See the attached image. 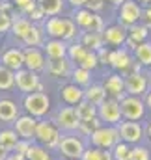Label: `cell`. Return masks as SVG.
Here are the masks:
<instances>
[{
    "instance_id": "6da1fadb",
    "label": "cell",
    "mask_w": 151,
    "mask_h": 160,
    "mask_svg": "<svg viewBox=\"0 0 151 160\" xmlns=\"http://www.w3.org/2000/svg\"><path fill=\"white\" fill-rule=\"evenodd\" d=\"M45 34L49 36V39H64L67 43L78 41L80 30L75 24V21L71 17H49L43 22Z\"/></svg>"
},
{
    "instance_id": "7a4b0ae2",
    "label": "cell",
    "mask_w": 151,
    "mask_h": 160,
    "mask_svg": "<svg viewBox=\"0 0 151 160\" xmlns=\"http://www.w3.org/2000/svg\"><path fill=\"white\" fill-rule=\"evenodd\" d=\"M23 112L36 118V119H47L52 114V101L49 97V93L45 91H36L30 95L23 97Z\"/></svg>"
},
{
    "instance_id": "3957f363",
    "label": "cell",
    "mask_w": 151,
    "mask_h": 160,
    "mask_svg": "<svg viewBox=\"0 0 151 160\" xmlns=\"http://www.w3.org/2000/svg\"><path fill=\"white\" fill-rule=\"evenodd\" d=\"M90 145L88 138L80 136L78 132H67L62 136L60 140V145H58V155L60 158H73V160H80L86 147Z\"/></svg>"
},
{
    "instance_id": "277c9868",
    "label": "cell",
    "mask_w": 151,
    "mask_h": 160,
    "mask_svg": "<svg viewBox=\"0 0 151 160\" xmlns=\"http://www.w3.org/2000/svg\"><path fill=\"white\" fill-rule=\"evenodd\" d=\"M64 132L56 127V123L47 118V119H39L38 121V128H36V138L34 142L50 149V151H56L58 145H60V140H62Z\"/></svg>"
},
{
    "instance_id": "5b68a950",
    "label": "cell",
    "mask_w": 151,
    "mask_h": 160,
    "mask_svg": "<svg viewBox=\"0 0 151 160\" xmlns=\"http://www.w3.org/2000/svg\"><path fill=\"white\" fill-rule=\"evenodd\" d=\"M112 71L127 77L134 71H142V67L134 62V56L129 48L121 47V48H112V54H110V65H108Z\"/></svg>"
},
{
    "instance_id": "8992f818",
    "label": "cell",
    "mask_w": 151,
    "mask_h": 160,
    "mask_svg": "<svg viewBox=\"0 0 151 160\" xmlns=\"http://www.w3.org/2000/svg\"><path fill=\"white\" fill-rule=\"evenodd\" d=\"M90 145L93 147H99V149H105V151H112L114 145H117L121 142V136H119V130L117 127H110V125H103L99 127L90 138H88Z\"/></svg>"
},
{
    "instance_id": "52a82bcc",
    "label": "cell",
    "mask_w": 151,
    "mask_h": 160,
    "mask_svg": "<svg viewBox=\"0 0 151 160\" xmlns=\"http://www.w3.org/2000/svg\"><path fill=\"white\" fill-rule=\"evenodd\" d=\"M50 119L56 123V127L67 134V132H78V125H80V119L76 116L75 106H58L52 114H50Z\"/></svg>"
},
{
    "instance_id": "ba28073f",
    "label": "cell",
    "mask_w": 151,
    "mask_h": 160,
    "mask_svg": "<svg viewBox=\"0 0 151 160\" xmlns=\"http://www.w3.org/2000/svg\"><path fill=\"white\" fill-rule=\"evenodd\" d=\"M15 88L23 95H30V93H36V91H45V86L41 82L39 73H34V71H30L26 67L15 73Z\"/></svg>"
},
{
    "instance_id": "9c48e42d",
    "label": "cell",
    "mask_w": 151,
    "mask_h": 160,
    "mask_svg": "<svg viewBox=\"0 0 151 160\" xmlns=\"http://www.w3.org/2000/svg\"><path fill=\"white\" fill-rule=\"evenodd\" d=\"M121 142L129 143V145H140L146 140V123L142 121H121L117 125Z\"/></svg>"
},
{
    "instance_id": "30bf717a",
    "label": "cell",
    "mask_w": 151,
    "mask_h": 160,
    "mask_svg": "<svg viewBox=\"0 0 151 160\" xmlns=\"http://www.w3.org/2000/svg\"><path fill=\"white\" fill-rule=\"evenodd\" d=\"M142 15H144V8L136 2V0H127L117 8V22L125 28H131L138 22H142Z\"/></svg>"
},
{
    "instance_id": "8fae6325",
    "label": "cell",
    "mask_w": 151,
    "mask_h": 160,
    "mask_svg": "<svg viewBox=\"0 0 151 160\" xmlns=\"http://www.w3.org/2000/svg\"><path fill=\"white\" fill-rule=\"evenodd\" d=\"M121 114L125 121H144L148 108L144 104L142 97H133V95H125L121 99Z\"/></svg>"
},
{
    "instance_id": "7c38bea8",
    "label": "cell",
    "mask_w": 151,
    "mask_h": 160,
    "mask_svg": "<svg viewBox=\"0 0 151 160\" xmlns=\"http://www.w3.org/2000/svg\"><path fill=\"white\" fill-rule=\"evenodd\" d=\"M97 118L101 119L103 125H110V127H117L123 121V114H121V104L119 101L114 99H107L97 106Z\"/></svg>"
},
{
    "instance_id": "4fadbf2b",
    "label": "cell",
    "mask_w": 151,
    "mask_h": 160,
    "mask_svg": "<svg viewBox=\"0 0 151 160\" xmlns=\"http://www.w3.org/2000/svg\"><path fill=\"white\" fill-rule=\"evenodd\" d=\"M149 77L148 71H134L125 77V93L133 97H144L149 91Z\"/></svg>"
},
{
    "instance_id": "5bb4252c",
    "label": "cell",
    "mask_w": 151,
    "mask_h": 160,
    "mask_svg": "<svg viewBox=\"0 0 151 160\" xmlns=\"http://www.w3.org/2000/svg\"><path fill=\"white\" fill-rule=\"evenodd\" d=\"M101 84H103L108 99H114V101H119L121 102V99L127 95L125 93V77L119 75V73H116V71L107 73Z\"/></svg>"
},
{
    "instance_id": "9a60e30c",
    "label": "cell",
    "mask_w": 151,
    "mask_h": 160,
    "mask_svg": "<svg viewBox=\"0 0 151 160\" xmlns=\"http://www.w3.org/2000/svg\"><path fill=\"white\" fill-rule=\"evenodd\" d=\"M38 121L36 118H32V116H28V114H21L15 123L11 125L13 127V130L17 132V136L21 138V140H28V142H34V138H36V128H38Z\"/></svg>"
},
{
    "instance_id": "2e32d148",
    "label": "cell",
    "mask_w": 151,
    "mask_h": 160,
    "mask_svg": "<svg viewBox=\"0 0 151 160\" xmlns=\"http://www.w3.org/2000/svg\"><path fill=\"white\" fill-rule=\"evenodd\" d=\"M103 39H105V47L108 48H121L125 47L127 41V28L121 26L119 22L107 24V28L103 30Z\"/></svg>"
},
{
    "instance_id": "e0dca14e",
    "label": "cell",
    "mask_w": 151,
    "mask_h": 160,
    "mask_svg": "<svg viewBox=\"0 0 151 160\" xmlns=\"http://www.w3.org/2000/svg\"><path fill=\"white\" fill-rule=\"evenodd\" d=\"M0 63L11 69L13 73L24 69V48L21 47H8L0 54Z\"/></svg>"
},
{
    "instance_id": "ac0fdd59",
    "label": "cell",
    "mask_w": 151,
    "mask_h": 160,
    "mask_svg": "<svg viewBox=\"0 0 151 160\" xmlns=\"http://www.w3.org/2000/svg\"><path fill=\"white\" fill-rule=\"evenodd\" d=\"M24 67L34 73H45L47 56L41 47H24Z\"/></svg>"
},
{
    "instance_id": "d6986e66",
    "label": "cell",
    "mask_w": 151,
    "mask_h": 160,
    "mask_svg": "<svg viewBox=\"0 0 151 160\" xmlns=\"http://www.w3.org/2000/svg\"><path fill=\"white\" fill-rule=\"evenodd\" d=\"M73 63L69 62V58H62V60H47V67H45V73L54 80H64L71 77V71H73Z\"/></svg>"
},
{
    "instance_id": "ffe728a7",
    "label": "cell",
    "mask_w": 151,
    "mask_h": 160,
    "mask_svg": "<svg viewBox=\"0 0 151 160\" xmlns=\"http://www.w3.org/2000/svg\"><path fill=\"white\" fill-rule=\"evenodd\" d=\"M149 34H151L149 28H148L144 22H138V24H134V26L127 28V41H125V48H129L131 52H134L138 45H142V43L149 41Z\"/></svg>"
},
{
    "instance_id": "44dd1931",
    "label": "cell",
    "mask_w": 151,
    "mask_h": 160,
    "mask_svg": "<svg viewBox=\"0 0 151 160\" xmlns=\"http://www.w3.org/2000/svg\"><path fill=\"white\" fill-rule=\"evenodd\" d=\"M58 93H60V101H62L65 106H76L78 102L84 101V89L78 88L73 82L62 84L60 89H58Z\"/></svg>"
},
{
    "instance_id": "7402d4cb",
    "label": "cell",
    "mask_w": 151,
    "mask_h": 160,
    "mask_svg": "<svg viewBox=\"0 0 151 160\" xmlns=\"http://www.w3.org/2000/svg\"><path fill=\"white\" fill-rule=\"evenodd\" d=\"M23 112H21V106L13 101V99H9V97H0V123L2 125H13L15 119L21 116Z\"/></svg>"
},
{
    "instance_id": "603a6c76",
    "label": "cell",
    "mask_w": 151,
    "mask_h": 160,
    "mask_svg": "<svg viewBox=\"0 0 151 160\" xmlns=\"http://www.w3.org/2000/svg\"><path fill=\"white\" fill-rule=\"evenodd\" d=\"M41 48H43L47 60H62V58H67L69 43L64 39H47Z\"/></svg>"
},
{
    "instance_id": "cb8c5ba5",
    "label": "cell",
    "mask_w": 151,
    "mask_h": 160,
    "mask_svg": "<svg viewBox=\"0 0 151 160\" xmlns=\"http://www.w3.org/2000/svg\"><path fill=\"white\" fill-rule=\"evenodd\" d=\"M108 97H107V91H105V88H103V84L101 82H93L91 86H88L86 89H84V101H88V102H91L93 106H99L103 101H107Z\"/></svg>"
},
{
    "instance_id": "d4e9b609",
    "label": "cell",
    "mask_w": 151,
    "mask_h": 160,
    "mask_svg": "<svg viewBox=\"0 0 151 160\" xmlns=\"http://www.w3.org/2000/svg\"><path fill=\"white\" fill-rule=\"evenodd\" d=\"M78 41L91 52H99L103 47H105V39H103V34H97V32H80Z\"/></svg>"
},
{
    "instance_id": "484cf974",
    "label": "cell",
    "mask_w": 151,
    "mask_h": 160,
    "mask_svg": "<svg viewBox=\"0 0 151 160\" xmlns=\"http://www.w3.org/2000/svg\"><path fill=\"white\" fill-rule=\"evenodd\" d=\"M45 41H47V34H45L43 24H34V26L28 30V34L24 36L23 45H24V47H43Z\"/></svg>"
},
{
    "instance_id": "4316f807",
    "label": "cell",
    "mask_w": 151,
    "mask_h": 160,
    "mask_svg": "<svg viewBox=\"0 0 151 160\" xmlns=\"http://www.w3.org/2000/svg\"><path fill=\"white\" fill-rule=\"evenodd\" d=\"M32 26H34V22H32L26 15H17V17L13 19V24H11V36H13L15 39L23 41Z\"/></svg>"
},
{
    "instance_id": "83f0119b",
    "label": "cell",
    "mask_w": 151,
    "mask_h": 160,
    "mask_svg": "<svg viewBox=\"0 0 151 160\" xmlns=\"http://www.w3.org/2000/svg\"><path fill=\"white\" fill-rule=\"evenodd\" d=\"M133 56H134V62H136L142 69L151 71V41H146V43L138 45L136 50L133 52Z\"/></svg>"
},
{
    "instance_id": "f1b7e54d",
    "label": "cell",
    "mask_w": 151,
    "mask_h": 160,
    "mask_svg": "<svg viewBox=\"0 0 151 160\" xmlns=\"http://www.w3.org/2000/svg\"><path fill=\"white\" fill-rule=\"evenodd\" d=\"M93 11H90L88 8H78V9H73V13L69 15L73 21H75V24L78 26V30L80 32H86L90 26H91V21H93Z\"/></svg>"
},
{
    "instance_id": "f546056e",
    "label": "cell",
    "mask_w": 151,
    "mask_h": 160,
    "mask_svg": "<svg viewBox=\"0 0 151 160\" xmlns=\"http://www.w3.org/2000/svg\"><path fill=\"white\" fill-rule=\"evenodd\" d=\"M69 82L76 84V86L82 88V89H86L88 86L93 84V73L88 71V69H82V67H73L71 77H69Z\"/></svg>"
},
{
    "instance_id": "4dcf8cb0",
    "label": "cell",
    "mask_w": 151,
    "mask_h": 160,
    "mask_svg": "<svg viewBox=\"0 0 151 160\" xmlns=\"http://www.w3.org/2000/svg\"><path fill=\"white\" fill-rule=\"evenodd\" d=\"M19 140L21 138L17 136V132L13 130V127H2L0 128V145L8 153H13V149H15V145H17Z\"/></svg>"
},
{
    "instance_id": "1f68e13d",
    "label": "cell",
    "mask_w": 151,
    "mask_h": 160,
    "mask_svg": "<svg viewBox=\"0 0 151 160\" xmlns=\"http://www.w3.org/2000/svg\"><path fill=\"white\" fill-rule=\"evenodd\" d=\"M90 50L80 43V41H73V43H69V48H67V58H69V62L78 67L80 63H82V60L86 58V54H88Z\"/></svg>"
},
{
    "instance_id": "d6a6232c",
    "label": "cell",
    "mask_w": 151,
    "mask_h": 160,
    "mask_svg": "<svg viewBox=\"0 0 151 160\" xmlns=\"http://www.w3.org/2000/svg\"><path fill=\"white\" fill-rule=\"evenodd\" d=\"M38 6L41 8V11L49 17H58L64 11L65 0H38Z\"/></svg>"
},
{
    "instance_id": "836d02e7",
    "label": "cell",
    "mask_w": 151,
    "mask_h": 160,
    "mask_svg": "<svg viewBox=\"0 0 151 160\" xmlns=\"http://www.w3.org/2000/svg\"><path fill=\"white\" fill-rule=\"evenodd\" d=\"M26 160H56V158H54V155H52L50 149H47V147H43V145H39V143L34 142L30 145V151L26 155Z\"/></svg>"
},
{
    "instance_id": "e575fe53",
    "label": "cell",
    "mask_w": 151,
    "mask_h": 160,
    "mask_svg": "<svg viewBox=\"0 0 151 160\" xmlns=\"http://www.w3.org/2000/svg\"><path fill=\"white\" fill-rule=\"evenodd\" d=\"M80 160H114V157H112V151H105V149L88 145Z\"/></svg>"
},
{
    "instance_id": "d590c367",
    "label": "cell",
    "mask_w": 151,
    "mask_h": 160,
    "mask_svg": "<svg viewBox=\"0 0 151 160\" xmlns=\"http://www.w3.org/2000/svg\"><path fill=\"white\" fill-rule=\"evenodd\" d=\"M75 110H76V116H78L80 121H88V119L97 118V106H93V104L88 102V101L78 102V104L75 106Z\"/></svg>"
},
{
    "instance_id": "8d00e7d4",
    "label": "cell",
    "mask_w": 151,
    "mask_h": 160,
    "mask_svg": "<svg viewBox=\"0 0 151 160\" xmlns=\"http://www.w3.org/2000/svg\"><path fill=\"white\" fill-rule=\"evenodd\" d=\"M15 88V73L0 63V91H11Z\"/></svg>"
},
{
    "instance_id": "74e56055",
    "label": "cell",
    "mask_w": 151,
    "mask_h": 160,
    "mask_svg": "<svg viewBox=\"0 0 151 160\" xmlns=\"http://www.w3.org/2000/svg\"><path fill=\"white\" fill-rule=\"evenodd\" d=\"M99 127H103V123H101L99 118H93V119H88V121H80V125H78V134L84 136V138H90Z\"/></svg>"
},
{
    "instance_id": "f35d334b",
    "label": "cell",
    "mask_w": 151,
    "mask_h": 160,
    "mask_svg": "<svg viewBox=\"0 0 151 160\" xmlns=\"http://www.w3.org/2000/svg\"><path fill=\"white\" fill-rule=\"evenodd\" d=\"M131 155H133V145H129L125 142H119L117 145H114L112 149L114 160H131Z\"/></svg>"
},
{
    "instance_id": "ab89813d",
    "label": "cell",
    "mask_w": 151,
    "mask_h": 160,
    "mask_svg": "<svg viewBox=\"0 0 151 160\" xmlns=\"http://www.w3.org/2000/svg\"><path fill=\"white\" fill-rule=\"evenodd\" d=\"M131 160H151V149L148 145L140 143V145H133V155Z\"/></svg>"
},
{
    "instance_id": "60d3db41",
    "label": "cell",
    "mask_w": 151,
    "mask_h": 160,
    "mask_svg": "<svg viewBox=\"0 0 151 160\" xmlns=\"http://www.w3.org/2000/svg\"><path fill=\"white\" fill-rule=\"evenodd\" d=\"M78 67H82V69H88V71H91V73H93L97 67H101V65H99V58H97V52H91V50H90Z\"/></svg>"
},
{
    "instance_id": "b9f144b4",
    "label": "cell",
    "mask_w": 151,
    "mask_h": 160,
    "mask_svg": "<svg viewBox=\"0 0 151 160\" xmlns=\"http://www.w3.org/2000/svg\"><path fill=\"white\" fill-rule=\"evenodd\" d=\"M13 4H15L19 15H28L34 8H38V0H15Z\"/></svg>"
},
{
    "instance_id": "7bdbcfd3",
    "label": "cell",
    "mask_w": 151,
    "mask_h": 160,
    "mask_svg": "<svg viewBox=\"0 0 151 160\" xmlns=\"http://www.w3.org/2000/svg\"><path fill=\"white\" fill-rule=\"evenodd\" d=\"M0 13L8 15V17H11V19H15V17L19 15V13H17L15 4H13V2H9V0H2V2H0Z\"/></svg>"
},
{
    "instance_id": "ee69618b",
    "label": "cell",
    "mask_w": 151,
    "mask_h": 160,
    "mask_svg": "<svg viewBox=\"0 0 151 160\" xmlns=\"http://www.w3.org/2000/svg\"><path fill=\"white\" fill-rule=\"evenodd\" d=\"M26 17H28V19H30L34 24H43V22L47 21V15L41 11V8H39V6H38V8H34V9H32V11H30Z\"/></svg>"
},
{
    "instance_id": "f6af8a7d",
    "label": "cell",
    "mask_w": 151,
    "mask_h": 160,
    "mask_svg": "<svg viewBox=\"0 0 151 160\" xmlns=\"http://www.w3.org/2000/svg\"><path fill=\"white\" fill-rule=\"evenodd\" d=\"M11 24H13V19L0 13V38H4L8 32H11Z\"/></svg>"
},
{
    "instance_id": "bcb514c9",
    "label": "cell",
    "mask_w": 151,
    "mask_h": 160,
    "mask_svg": "<svg viewBox=\"0 0 151 160\" xmlns=\"http://www.w3.org/2000/svg\"><path fill=\"white\" fill-rule=\"evenodd\" d=\"M110 54H112V48H108V47H103V48L97 52L99 65H103V67H108V65H110Z\"/></svg>"
},
{
    "instance_id": "7dc6e473",
    "label": "cell",
    "mask_w": 151,
    "mask_h": 160,
    "mask_svg": "<svg viewBox=\"0 0 151 160\" xmlns=\"http://www.w3.org/2000/svg\"><path fill=\"white\" fill-rule=\"evenodd\" d=\"M34 142H28V140H19L17 142V145H15V149H13V153L15 155H21V157H26L28 155V151H30V145H32Z\"/></svg>"
},
{
    "instance_id": "c3c4849f",
    "label": "cell",
    "mask_w": 151,
    "mask_h": 160,
    "mask_svg": "<svg viewBox=\"0 0 151 160\" xmlns=\"http://www.w3.org/2000/svg\"><path fill=\"white\" fill-rule=\"evenodd\" d=\"M105 4H107V0H88L86 2V8L90 11H93V13H101L105 9Z\"/></svg>"
},
{
    "instance_id": "681fc988",
    "label": "cell",
    "mask_w": 151,
    "mask_h": 160,
    "mask_svg": "<svg viewBox=\"0 0 151 160\" xmlns=\"http://www.w3.org/2000/svg\"><path fill=\"white\" fill-rule=\"evenodd\" d=\"M142 22L148 26L151 30V4L148 6V8H144V15H142Z\"/></svg>"
},
{
    "instance_id": "f907efd6",
    "label": "cell",
    "mask_w": 151,
    "mask_h": 160,
    "mask_svg": "<svg viewBox=\"0 0 151 160\" xmlns=\"http://www.w3.org/2000/svg\"><path fill=\"white\" fill-rule=\"evenodd\" d=\"M73 9H78V8H86V2L88 0H65Z\"/></svg>"
},
{
    "instance_id": "816d5d0a",
    "label": "cell",
    "mask_w": 151,
    "mask_h": 160,
    "mask_svg": "<svg viewBox=\"0 0 151 160\" xmlns=\"http://www.w3.org/2000/svg\"><path fill=\"white\" fill-rule=\"evenodd\" d=\"M144 99V104H146V108H148V112H151V88H149V91L142 97Z\"/></svg>"
},
{
    "instance_id": "f5cc1de1",
    "label": "cell",
    "mask_w": 151,
    "mask_h": 160,
    "mask_svg": "<svg viewBox=\"0 0 151 160\" xmlns=\"http://www.w3.org/2000/svg\"><path fill=\"white\" fill-rule=\"evenodd\" d=\"M6 160H26V157H21V155H15V153H9V157Z\"/></svg>"
},
{
    "instance_id": "db71d44e",
    "label": "cell",
    "mask_w": 151,
    "mask_h": 160,
    "mask_svg": "<svg viewBox=\"0 0 151 160\" xmlns=\"http://www.w3.org/2000/svg\"><path fill=\"white\" fill-rule=\"evenodd\" d=\"M8 157H9V153H8V151H6V149L0 145V160H6Z\"/></svg>"
},
{
    "instance_id": "11a10c76",
    "label": "cell",
    "mask_w": 151,
    "mask_h": 160,
    "mask_svg": "<svg viewBox=\"0 0 151 160\" xmlns=\"http://www.w3.org/2000/svg\"><path fill=\"white\" fill-rule=\"evenodd\" d=\"M146 138L149 140V143H151V123H146Z\"/></svg>"
},
{
    "instance_id": "9f6ffc18",
    "label": "cell",
    "mask_w": 151,
    "mask_h": 160,
    "mask_svg": "<svg viewBox=\"0 0 151 160\" xmlns=\"http://www.w3.org/2000/svg\"><path fill=\"white\" fill-rule=\"evenodd\" d=\"M107 2H110L112 6H117V8H119V6H121L123 2H127V0H107Z\"/></svg>"
},
{
    "instance_id": "6f0895ef",
    "label": "cell",
    "mask_w": 151,
    "mask_h": 160,
    "mask_svg": "<svg viewBox=\"0 0 151 160\" xmlns=\"http://www.w3.org/2000/svg\"><path fill=\"white\" fill-rule=\"evenodd\" d=\"M136 2H138V4H140L142 8H148V6L151 4V0H136Z\"/></svg>"
},
{
    "instance_id": "680465c9",
    "label": "cell",
    "mask_w": 151,
    "mask_h": 160,
    "mask_svg": "<svg viewBox=\"0 0 151 160\" xmlns=\"http://www.w3.org/2000/svg\"><path fill=\"white\" fill-rule=\"evenodd\" d=\"M148 77H149V86H151V71H148Z\"/></svg>"
},
{
    "instance_id": "91938a15",
    "label": "cell",
    "mask_w": 151,
    "mask_h": 160,
    "mask_svg": "<svg viewBox=\"0 0 151 160\" xmlns=\"http://www.w3.org/2000/svg\"><path fill=\"white\" fill-rule=\"evenodd\" d=\"M62 160H73V158H62Z\"/></svg>"
},
{
    "instance_id": "94428289",
    "label": "cell",
    "mask_w": 151,
    "mask_h": 160,
    "mask_svg": "<svg viewBox=\"0 0 151 160\" xmlns=\"http://www.w3.org/2000/svg\"><path fill=\"white\" fill-rule=\"evenodd\" d=\"M9 2H15V0H9Z\"/></svg>"
},
{
    "instance_id": "6125c7cd",
    "label": "cell",
    "mask_w": 151,
    "mask_h": 160,
    "mask_svg": "<svg viewBox=\"0 0 151 160\" xmlns=\"http://www.w3.org/2000/svg\"><path fill=\"white\" fill-rule=\"evenodd\" d=\"M0 54H2V48H0Z\"/></svg>"
}]
</instances>
